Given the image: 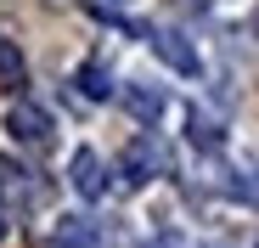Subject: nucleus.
Listing matches in <instances>:
<instances>
[{"mask_svg": "<svg viewBox=\"0 0 259 248\" xmlns=\"http://www.w3.org/2000/svg\"><path fill=\"white\" fill-rule=\"evenodd\" d=\"M163 163H169V152L152 136H136V141L118 152V175H124V186H147L152 175H163Z\"/></svg>", "mask_w": 259, "mask_h": 248, "instance_id": "nucleus-1", "label": "nucleus"}, {"mask_svg": "<svg viewBox=\"0 0 259 248\" xmlns=\"http://www.w3.org/2000/svg\"><path fill=\"white\" fill-rule=\"evenodd\" d=\"M6 130H12V141H23V147H51V113L46 107H34V102H17L12 113H6Z\"/></svg>", "mask_w": 259, "mask_h": 248, "instance_id": "nucleus-2", "label": "nucleus"}, {"mask_svg": "<svg viewBox=\"0 0 259 248\" xmlns=\"http://www.w3.org/2000/svg\"><path fill=\"white\" fill-rule=\"evenodd\" d=\"M147 39H152V51H158L169 68H175V73H197V68H203V62H197V51L186 46L175 28H147Z\"/></svg>", "mask_w": 259, "mask_h": 248, "instance_id": "nucleus-3", "label": "nucleus"}, {"mask_svg": "<svg viewBox=\"0 0 259 248\" xmlns=\"http://www.w3.org/2000/svg\"><path fill=\"white\" fill-rule=\"evenodd\" d=\"M68 181H73V192H79V197H102V192H107L102 158H96L91 147H79V152H73V163H68Z\"/></svg>", "mask_w": 259, "mask_h": 248, "instance_id": "nucleus-4", "label": "nucleus"}, {"mask_svg": "<svg viewBox=\"0 0 259 248\" xmlns=\"http://www.w3.org/2000/svg\"><path fill=\"white\" fill-rule=\"evenodd\" d=\"M51 248H102V231L91 215H62L51 231Z\"/></svg>", "mask_w": 259, "mask_h": 248, "instance_id": "nucleus-5", "label": "nucleus"}, {"mask_svg": "<svg viewBox=\"0 0 259 248\" xmlns=\"http://www.w3.org/2000/svg\"><path fill=\"white\" fill-rule=\"evenodd\" d=\"M118 102L136 113L141 124H152V118H163V91H152V85H124L118 91Z\"/></svg>", "mask_w": 259, "mask_h": 248, "instance_id": "nucleus-6", "label": "nucleus"}, {"mask_svg": "<svg viewBox=\"0 0 259 248\" xmlns=\"http://www.w3.org/2000/svg\"><path fill=\"white\" fill-rule=\"evenodd\" d=\"M23 79H28V62H23V51H17V39L0 34V91H17Z\"/></svg>", "mask_w": 259, "mask_h": 248, "instance_id": "nucleus-7", "label": "nucleus"}, {"mask_svg": "<svg viewBox=\"0 0 259 248\" xmlns=\"http://www.w3.org/2000/svg\"><path fill=\"white\" fill-rule=\"evenodd\" d=\"M73 85H79V96H91V102H107V96H113V79H107L102 62H84V68L73 73Z\"/></svg>", "mask_w": 259, "mask_h": 248, "instance_id": "nucleus-8", "label": "nucleus"}, {"mask_svg": "<svg viewBox=\"0 0 259 248\" xmlns=\"http://www.w3.org/2000/svg\"><path fill=\"white\" fill-rule=\"evenodd\" d=\"M147 248H181V237H175V231H163V237H152Z\"/></svg>", "mask_w": 259, "mask_h": 248, "instance_id": "nucleus-9", "label": "nucleus"}, {"mask_svg": "<svg viewBox=\"0 0 259 248\" xmlns=\"http://www.w3.org/2000/svg\"><path fill=\"white\" fill-rule=\"evenodd\" d=\"M203 248H231V242H203Z\"/></svg>", "mask_w": 259, "mask_h": 248, "instance_id": "nucleus-10", "label": "nucleus"}, {"mask_svg": "<svg viewBox=\"0 0 259 248\" xmlns=\"http://www.w3.org/2000/svg\"><path fill=\"white\" fill-rule=\"evenodd\" d=\"M0 242H6V220H0Z\"/></svg>", "mask_w": 259, "mask_h": 248, "instance_id": "nucleus-11", "label": "nucleus"}]
</instances>
